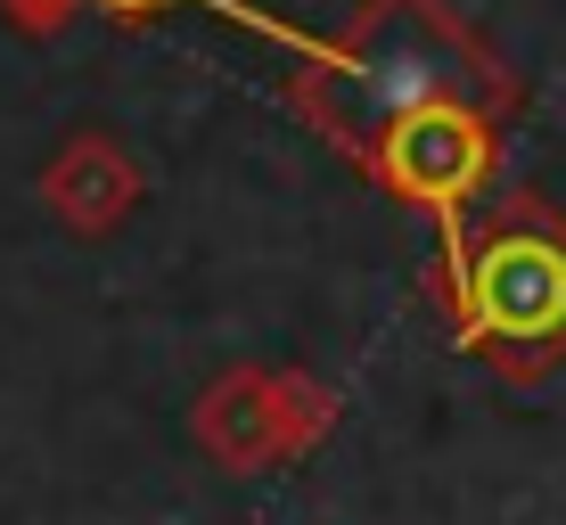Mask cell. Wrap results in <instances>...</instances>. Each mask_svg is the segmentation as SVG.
Listing matches in <instances>:
<instances>
[{
  "instance_id": "2",
  "label": "cell",
  "mask_w": 566,
  "mask_h": 525,
  "mask_svg": "<svg viewBox=\"0 0 566 525\" xmlns=\"http://www.w3.org/2000/svg\"><path fill=\"white\" fill-rule=\"evenodd\" d=\"M484 165H493V132L476 124L460 99H436V107H411L386 124V181L402 198L452 213L460 198H476Z\"/></svg>"
},
{
  "instance_id": "3",
  "label": "cell",
  "mask_w": 566,
  "mask_h": 525,
  "mask_svg": "<svg viewBox=\"0 0 566 525\" xmlns=\"http://www.w3.org/2000/svg\"><path fill=\"white\" fill-rule=\"evenodd\" d=\"M115 9H156V0H115Z\"/></svg>"
},
{
  "instance_id": "1",
  "label": "cell",
  "mask_w": 566,
  "mask_h": 525,
  "mask_svg": "<svg viewBox=\"0 0 566 525\" xmlns=\"http://www.w3.org/2000/svg\"><path fill=\"white\" fill-rule=\"evenodd\" d=\"M468 337L501 354H558L566 345V230L551 213H510L460 271Z\"/></svg>"
}]
</instances>
